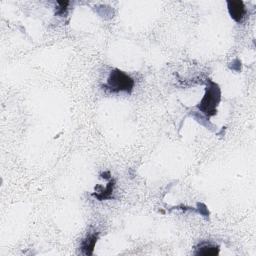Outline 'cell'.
Returning a JSON list of instances; mask_svg holds the SVG:
<instances>
[{"label":"cell","instance_id":"obj_4","mask_svg":"<svg viewBox=\"0 0 256 256\" xmlns=\"http://www.w3.org/2000/svg\"><path fill=\"white\" fill-rule=\"evenodd\" d=\"M219 253V248L210 245V244H204L198 248V250L195 252L196 255H204V256H210V255H216Z\"/></svg>","mask_w":256,"mask_h":256},{"label":"cell","instance_id":"obj_1","mask_svg":"<svg viewBox=\"0 0 256 256\" xmlns=\"http://www.w3.org/2000/svg\"><path fill=\"white\" fill-rule=\"evenodd\" d=\"M134 86V80L130 76L119 69H114L110 72L105 85L111 92H121L125 91L130 93Z\"/></svg>","mask_w":256,"mask_h":256},{"label":"cell","instance_id":"obj_3","mask_svg":"<svg viewBox=\"0 0 256 256\" xmlns=\"http://www.w3.org/2000/svg\"><path fill=\"white\" fill-rule=\"evenodd\" d=\"M227 5L231 17L236 22H241L246 13L244 3L242 1H228Z\"/></svg>","mask_w":256,"mask_h":256},{"label":"cell","instance_id":"obj_5","mask_svg":"<svg viewBox=\"0 0 256 256\" xmlns=\"http://www.w3.org/2000/svg\"><path fill=\"white\" fill-rule=\"evenodd\" d=\"M95 242H96V236H95V235H90V236H88V237L83 241V243H82V249H83V250H86V251L84 252L85 254H91V253H92V250H93V248H94Z\"/></svg>","mask_w":256,"mask_h":256},{"label":"cell","instance_id":"obj_2","mask_svg":"<svg viewBox=\"0 0 256 256\" xmlns=\"http://www.w3.org/2000/svg\"><path fill=\"white\" fill-rule=\"evenodd\" d=\"M220 101V90L218 86L212 83L207 87L206 93L199 103V109L208 117L216 113V107Z\"/></svg>","mask_w":256,"mask_h":256}]
</instances>
